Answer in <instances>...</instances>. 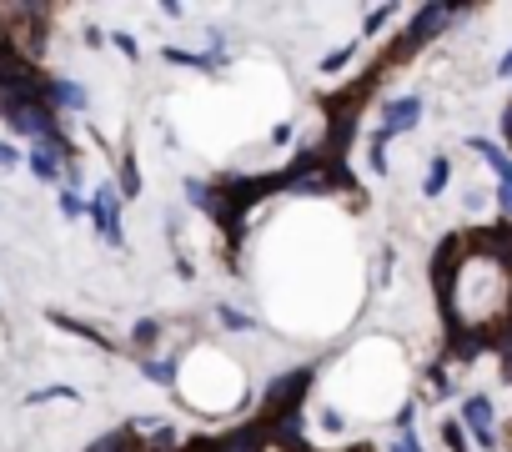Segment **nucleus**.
<instances>
[{"label": "nucleus", "instance_id": "obj_1", "mask_svg": "<svg viewBox=\"0 0 512 452\" xmlns=\"http://www.w3.org/2000/svg\"><path fill=\"white\" fill-rule=\"evenodd\" d=\"M0 121H6L16 136H31L36 146L61 136V121H56V111L46 101H0Z\"/></svg>", "mask_w": 512, "mask_h": 452}, {"label": "nucleus", "instance_id": "obj_2", "mask_svg": "<svg viewBox=\"0 0 512 452\" xmlns=\"http://www.w3.org/2000/svg\"><path fill=\"white\" fill-rule=\"evenodd\" d=\"M457 16H467V11H462V6H422V11L412 16V26L402 31V41L392 46V56H387V61H407L412 51H422V46H427L447 21H457Z\"/></svg>", "mask_w": 512, "mask_h": 452}, {"label": "nucleus", "instance_id": "obj_3", "mask_svg": "<svg viewBox=\"0 0 512 452\" xmlns=\"http://www.w3.org/2000/svg\"><path fill=\"white\" fill-rule=\"evenodd\" d=\"M472 257V242L467 237H442L437 242V252H432V287H437V302H447V292H452V282H457V272H462V262Z\"/></svg>", "mask_w": 512, "mask_h": 452}, {"label": "nucleus", "instance_id": "obj_4", "mask_svg": "<svg viewBox=\"0 0 512 452\" xmlns=\"http://www.w3.org/2000/svg\"><path fill=\"white\" fill-rule=\"evenodd\" d=\"M312 387V367H292V372H282L272 387H267V407H262V417H287V412H302V392Z\"/></svg>", "mask_w": 512, "mask_h": 452}, {"label": "nucleus", "instance_id": "obj_5", "mask_svg": "<svg viewBox=\"0 0 512 452\" xmlns=\"http://www.w3.org/2000/svg\"><path fill=\"white\" fill-rule=\"evenodd\" d=\"M91 216H96V232H101L111 247L126 242V232H121V191H116L111 181L96 186V196H91Z\"/></svg>", "mask_w": 512, "mask_h": 452}, {"label": "nucleus", "instance_id": "obj_6", "mask_svg": "<svg viewBox=\"0 0 512 452\" xmlns=\"http://www.w3.org/2000/svg\"><path fill=\"white\" fill-rule=\"evenodd\" d=\"M462 427L472 432V442L477 447H497L502 437H497V427H492V402L482 397V392H472L467 402H462Z\"/></svg>", "mask_w": 512, "mask_h": 452}, {"label": "nucleus", "instance_id": "obj_7", "mask_svg": "<svg viewBox=\"0 0 512 452\" xmlns=\"http://www.w3.org/2000/svg\"><path fill=\"white\" fill-rule=\"evenodd\" d=\"M417 121H422V101H417V96H402V101H392V106H387L382 131H387V136H402V131H412Z\"/></svg>", "mask_w": 512, "mask_h": 452}, {"label": "nucleus", "instance_id": "obj_8", "mask_svg": "<svg viewBox=\"0 0 512 452\" xmlns=\"http://www.w3.org/2000/svg\"><path fill=\"white\" fill-rule=\"evenodd\" d=\"M46 101H51V111H86V91H81L76 81H56V76H51Z\"/></svg>", "mask_w": 512, "mask_h": 452}, {"label": "nucleus", "instance_id": "obj_9", "mask_svg": "<svg viewBox=\"0 0 512 452\" xmlns=\"http://www.w3.org/2000/svg\"><path fill=\"white\" fill-rule=\"evenodd\" d=\"M472 151H477V156H482V161L497 171V181H502V176H512V161L502 156V146H497V141H487V136H472Z\"/></svg>", "mask_w": 512, "mask_h": 452}, {"label": "nucleus", "instance_id": "obj_10", "mask_svg": "<svg viewBox=\"0 0 512 452\" xmlns=\"http://www.w3.org/2000/svg\"><path fill=\"white\" fill-rule=\"evenodd\" d=\"M166 61L171 66H191V71H221L226 66V56H196V51H176V46L166 51Z\"/></svg>", "mask_w": 512, "mask_h": 452}, {"label": "nucleus", "instance_id": "obj_11", "mask_svg": "<svg viewBox=\"0 0 512 452\" xmlns=\"http://www.w3.org/2000/svg\"><path fill=\"white\" fill-rule=\"evenodd\" d=\"M447 181H452V161H447V156H432L427 181H422V196H442V191H447Z\"/></svg>", "mask_w": 512, "mask_h": 452}, {"label": "nucleus", "instance_id": "obj_12", "mask_svg": "<svg viewBox=\"0 0 512 452\" xmlns=\"http://www.w3.org/2000/svg\"><path fill=\"white\" fill-rule=\"evenodd\" d=\"M51 322L66 327V332H76V337H86V342H96V347H111L106 332H96V327H86V322H76V317H66V312H51Z\"/></svg>", "mask_w": 512, "mask_h": 452}, {"label": "nucleus", "instance_id": "obj_13", "mask_svg": "<svg viewBox=\"0 0 512 452\" xmlns=\"http://www.w3.org/2000/svg\"><path fill=\"white\" fill-rule=\"evenodd\" d=\"M136 447H141V442H136L131 427H126V432H106V437H96L86 452H136Z\"/></svg>", "mask_w": 512, "mask_h": 452}, {"label": "nucleus", "instance_id": "obj_14", "mask_svg": "<svg viewBox=\"0 0 512 452\" xmlns=\"http://www.w3.org/2000/svg\"><path fill=\"white\" fill-rule=\"evenodd\" d=\"M186 201L211 216V211H216V186H211V181H186Z\"/></svg>", "mask_w": 512, "mask_h": 452}, {"label": "nucleus", "instance_id": "obj_15", "mask_svg": "<svg viewBox=\"0 0 512 452\" xmlns=\"http://www.w3.org/2000/svg\"><path fill=\"white\" fill-rule=\"evenodd\" d=\"M116 191H121V201L141 191V171H136V156H121V186H116Z\"/></svg>", "mask_w": 512, "mask_h": 452}, {"label": "nucleus", "instance_id": "obj_16", "mask_svg": "<svg viewBox=\"0 0 512 452\" xmlns=\"http://www.w3.org/2000/svg\"><path fill=\"white\" fill-rule=\"evenodd\" d=\"M141 372L151 382H176V362H166V357H141Z\"/></svg>", "mask_w": 512, "mask_h": 452}, {"label": "nucleus", "instance_id": "obj_17", "mask_svg": "<svg viewBox=\"0 0 512 452\" xmlns=\"http://www.w3.org/2000/svg\"><path fill=\"white\" fill-rule=\"evenodd\" d=\"M156 337H161V322H151V317H141V322H136V332H131V342H136V347H156Z\"/></svg>", "mask_w": 512, "mask_h": 452}, {"label": "nucleus", "instance_id": "obj_18", "mask_svg": "<svg viewBox=\"0 0 512 452\" xmlns=\"http://www.w3.org/2000/svg\"><path fill=\"white\" fill-rule=\"evenodd\" d=\"M216 317H221V327H231V332H251V317L236 312V307H216Z\"/></svg>", "mask_w": 512, "mask_h": 452}, {"label": "nucleus", "instance_id": "obj_19", "mask_svg": "<svg viewBox=\"0 0 512 452\" xmlns=\"http://www.w3.org/2000/svg\"><path fill=\"white\" fill-rule=\"evenodd\" d=\"M352 56H357V46H337V51L322 61V71H342V66H352Z\"/></svg>", "mask_w": 512, "mask_h": 452}, {"label": "nucleus", "instance_id": "obj_20", "mask_svg": "<svg viewBox=\"0 0 512 452\" xmlns=\"http://www.w3.org/2000/svg\"><path fill=\"white\" fill-rule=\"evenodd\" d=\"M497 357H502V377L512 382V332H497Z\"/></svg>", "mask_w": 512, "mask_h": 452}, {"label": "nucleus", "instance_id": "obj_21", "mask_svg": "<svg viewBox=\"0 0 512 452\" xmlns=\"http://www.w3.org/2000/svg\"><path fill=\"white\" fill-rule=\"evenodd\" d=\"M387 21H392V6H377V11H367V36H377Z\"/></svg>", "mask_w": 512, "mask_h": 452}, {"label": "nucleus", "instance_id": "obj_22", "mask_svg": "<svg viewBox=\"0 0 512 452\" xmlns=\"http://www.w3.org/2000/svg\"><path fill=\"white\" fill-rule=\"evenodd\" d=\"M442 437H447V447H452V452H467V437H462V422H447V427H442Z\"/></svg>", "mask_w": 512, "mask_h": 452}, {"label": "nucleus", "instance_id": "obj_23", "mask_svg": "<svg viewBox=\"0 0 512 452\" xmlns=\"http://www.w3.org/2000/svg\"><path fill=\"white\" fill-rule=\"evenodd\" d=\"M497 206H502V216L512 221V176H502V181H497Z\"/></svg>", "mask_w": 512, "mask_h": 452}, {"label": "nucleus", "instance_id": "obj_24", "mask_svg": "<svg viewBox=\"0 0 512 452\" xmlns=\"http://www.w3.org/2000/svg\"><path fill=\"white\" fill-rule=\"evenodd\" d=\"M61 211H66V216H81V211H91V206H86L76 191H61Z\"/></svg>", "mask_w": 512, "mask_h": 452}, {"label": "nucleus", "instance_id": "obj_25", "mask_svg": "<svg viewBox=\"0 0 512 452\" xmlns=\"http://www.w3.org/2000/svg\"><path fill=\"white\" fill-rule=\"evenodd\" d=\"M51 397H71L76 402V387H46V392H31L26 402H51Z\"/></svg>", "mask_w": 512, "mask_h": 452}, {"label": "nucleus", "instance_id": "obj_26", "mask_svg": "<svg viewBox=\"0 0 512 452\" xmlns=\"http://www.w3.org/2000/svg\"><path fill=\"white\" fill-rule=\"evenodd\" d=\"M392 267H397V257H392V247H387V252H382V257H377V277H372V282H377V287H382V282H387V272H392Z\"/></svg>", "mask_w": 512, "mask_h": 452}, {"label": "nucleus", "instance_id": "obj_27", "mask_svg": "<svg viewBox=\"0 0 512 452\" xmlns=\"http://www.w3.org/2000/svg\"><path fill=\"white\" fill-rule=\"evenodd\" d=\"M111 41H116V51H121V56H131V61H136V41H131V36H126V31H116V36H111Z\"/></svg>", "mask_w": 512, "mask_h": 452}, {"label": "nucleus", "instance_id": "obj_28", "mask_svg": "<svg viewBox=\"0 0 512 452\" xmlns=\"http://www.w3.org/2000/svg\"><path fill=\"white\" fill-rule=\"evenodd\" d=\"M392 452H417V437H412V432H402V437H392Z\"/></svg>", "mask_w": 512, "mask_h": 452}, {"label": "nucleus", "instance_id": "obj_29", "mask_svg": "<svg viewBox=\"0 0 512 452\" xmlns=\"http://www.w3.org/2000/svg\"><path fill=\"white\" fill-rule=\"evenodd\" d=\"M21 161V151L16 146H6V141H0V166H16Z\"/></svg>", "mask_w": 512, "mask_h": 452}, {"label": "nucleus", "instance_id": "obj_30", "mask_svg": "<svg viewBox=\"0 0 512 452\" xmlns=\"http://www.w3.org/2000/svg\"><path fill=\"white\" fill-rule=\"evenodd\" d=\"M497 76H502V81H512V51H507V56L497 61Z\"/></svg>", "mask_w": 512, "mask_h": 452}, {"label": "nucleus", "instance_id": "obj_31", "mask_svg": "<svg viewBox=\"0 0 512 452\" xmlns=\"http://www.w3.org/2000/svg\"><path fill=\"white\" fill-rule=\"evenodd\" d=\"M502 136H507V146H512V106L502 111Z\"/></svg>", "mask_w": 512, "mask_h": 452}]
</instances>
